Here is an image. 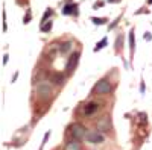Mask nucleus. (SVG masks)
I'll return each instance as SVG.
<instances>
[{
  "instance_id": "obj_8",
  "label": "nucleus",
  "mask_w": 152,
  "mask_h": 150,
  "mask_svg": "<svg viewBox=\"0 0 152 150\" xmlns=\"http://www.w3.org/2000/svg\"><path fill=\"white\" fill-rule=\"evenodd\" d=\"M62 80H64V76H62L61 73H53L52 76H50V82H53L55 85L62 83Z\"/></svg>"
},
{
  "instance_id": "obj_14",
  "label": "nucleus",
  "mask_w": 152,
  "mask_h": 150,
  "mask_svg": "<svg viewBox=\"0 0 152 150\" xmlns=\"http://www.w3.org/2000/svg\"><path fill=\"white\" fill-rule=\"evenodd\" d=\"M50 28H52V23H47V24H43V26H41V30H50Z\"/></svg>"
},
{
  "instance_id": "obj_1",
  "label": "nucleus",
  "mask_w": 152,
  "mask_h": 150,
  "mask_svg": "<svg viewBox=\"0 0 152 150\" xmlns=\"http://www.w3.org/2000/svg\"><path fill=\"white\" fill-rule=\"evenodd\" d=\"M70 135L75 140H82V138H87L88 133H87L85 126H82L81 123H73L70 126Z\"/></svg>"
},
{
  "instance_id": "obj_11",
  "label": "nucleus",
  "mask_w": 152,
  "mask_h": 150,
  "mask_svg": "<svg viewBox=\"0 0 152 150\" xmlns=\"http://www.w3.org/2000/svg\"><path fill=\"white\" fill-rule=\"evenodd\" d=\"M70 47H72V43H70V41H67V43H64V44H62V46L59 47V52H61V53H67L69 50H70Z\"/></svg>"
},
{
  "instance_id": "obj_12",
  "label": "nucleus",
  "mask_w": 152,
  "mask_h": 150,
  "mask_svg": "<svg viewBox=\"0 0 152 150\" xmlns=\"http://www.w3.org/2000/svg\"><path fill=\"white\" fill-rule=\"evenodd\" d=\"M75 9H76V5H67V6L64 8V11H62V12H64L66 15H69V14H72V12H76Z\"/></svg>"
},
{
  "instance_id": "obj_7",
  "label": "nucleus",
  "mask_w": 152,
  "mask_h": 150,
  "mask_svg": "<svg viewBox=\"0 0 152 150\" xmlns=\"http://www.w3.org/2000/svg\"><path fill=\"white\" fill-rule=\"evenodd\" d=\"M96 128H97V130H108L110 129V118L108 117H102L97 121Z\"/></svg>"
},
{
  "instance_id": "obj_10",
  "label": "nucleus",
  "mask_w": 152,
  "mask_h": 150,
  "mask_svg": "<svg viewBox=\"0 0 152 150\" xmlns=\"http://www.w3.org/2000/svg\"><path fill=\"white\" fill-rule=\"evenodd\" d=\"M129 44H131V53L134 52L135 49V36H134V29L129 32Z\"/></svg>"
},
{
  "instance_id": "obj_15",
  "label": "nucleus",
  "mask_w": 152,
  "mask_h": 150,
  "mask_svg": "<svg viewBox=\"0 0 152 150\" xmlns=\"http://www.w3.org/2000/svg\"><path fill=\"white\" fill-rule=\"evenodd\" d=\"M91 20H93V23H94V24H102V23L105 21L104 18H91Z\"/></svg>"
},
{
  "instance_id": "obj_18",
  "label": "nucleus",
  "mask_w": 152,
  "mask_h": 150,
  "mask_svg": "<svg viewBox=\"0 0 152 150\" xmlns=\"http://www.w3.org/2000/svg\"><path fill=\"white\" fill-rule=\"evenodd\" d=\"M50 14H52V11H47L46 14H44V17H43V21H44V20H46V18H47V17H49Z\"/></svg>"
},
{
  "instance_id": "obj_17",
  "label": "nucleus",
  "mask_w": 152,
  "mask_h": 150,
  "mask_svg": "<svg viewBox=\"0 0 152 150\" xmlns=\"http://www.w3.org/2000/svg\"><path fill=\"white\" fill-rule=\"evenodd\" d=\"M138 117H140L142 121H146V114H138Z\"/></svg>"
},
{
  "instance_id": "obj_4",
  "label": "nucleus",
  "mask_w": 152,
  "mask_h": 150,
  "mask_svg": "<svg viewBox=\"0 0 152 150\" xmlns=\"http://www.w3.org/2000/svg\"><path fill=\"white\" fill-rule=\"evenodd\" d=\"M78 61H79V52L72 53V56L69 58L67 64H66V70H67V73H72V71L75 70V67L78 65Z\"/></svg>"
},
{
  "instance_id": "obj_9",
  "label": "nucleus",
  "mask_w": 152,
  "mask_h": 150,
  "mask_svg": "<svg viewBox=\"0 0 152 150\" xmlns=\"http://www.w3.org/2000/svg\"><path fill=\"white\" fill-rule=\"evenodd\" d=\"M66 150H81V146L76 140H72L66 144Z\"/></svg>"
},
{
  "instance_id": "obj_2",
  "label": "nucleus",
  "mask_w": 152,
  "mask_h": 150,
  "mask_svg": "<svg viewBox=\"0 0 152 150\" xmlns=\"http://www.w3.org/2000/svg\"><path fill=\"white\" fill-rule=\"evenodd\" d=\"M93 91H94L96 94H108V93L111 91V83H110V80H108V79H100V80L94 85Z\"/></svg>"
},
{
  "instance_id": "obj_19",
  "label": "nucleus",
  "mask_w": 152,
  "mask_h": 150,
  "mask_svg": "<svg viewBox=\"0 0 152 150\" xmlns=\"http://www.w3.org/2000/svg\"><path fill=\"white\" fill-rule=\"evenodd\" d=\"M149 3H152V0H149Z\"/></svg>"
},
{
  "instance_id": "obj_3",
  "label": "nucleus",
  "mask_w": 152,
  "mask_h": 150,
  "mask_svg": "<svg viewBox=\"0 0 152 150\" xmlns=\"http://www.w3.org/2000/svg\"><path fill=\"white\" fill-rule=\"evenodd\" d=\"M87 141L90 144H102L105 141V136L100 130H91L87 135Z\"/></svg>"
},
{
  "instance_id": "obj_13",
  "label": "nucleus",
  "mask_w": 152,
  "mask_h": 150,
  "mask_svg": "<svg viewBox=\"0 0 152 150\" xmlns=\"http://www.w3.org/2000/svg\"><path fill=\"white\" fill-rule=\"evenodd\" d=\"M105 44H107V38H104V40H100L97 44H96V47H94V52H99L100 49H104L105 47Z\"/></svg>"
},
{
  "instance_id": "obj_5",
  "label": "nucleus",
  "mask_w": 152,
  "mask_h": 150,
  "mask_svg": "<svg viewBox=\"0 0 152 150\" xmlns=\"http://www.w3.org/2000/svg\"><path fill=\"white\" fill-rule=\"evenodd\" d=\"M37 93L40 94L41 97H49L50 94H52V88L47 85V82H41V83H38V86H37Z\"/></svg>"
},
{
  "instance_id": "obj_6",
  "label": "nucleus",
  "mask_w": 152,
  "mask_h": 150,
  "mask_svg": "<svg viewBox=\"0 0 152 150\" xmlns=\"http://www.w3.org/2000/svg\"><path fill=\"white\" fill-rule=\"evenodd\" d=\"M97 109H99V105H97L96 102H90L88 105H85L84 114H85V115H93V114H96V112H97Z\"/></svg>"
},
{
  "instance_id": "obj_16",
  "label": "nucleus",
  "mask_w": 152,
  "mask_h": 150,
  "mask_svg": "<svg viewBox=\"0 0 152 150\" xmlns=\"http://www.w3.org/2000/svg\"><path fill=\"white\" fill-rule=\"evenodd\" d=\"M29 20H31V12H28L26 17H24V23H29Z\"/></svg>"
}]
</instances>
